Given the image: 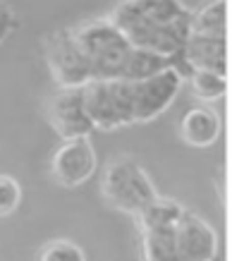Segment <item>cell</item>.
I'll return each mask as SVG.
<instances>
[{"mask_svg": "<svg viewBox=\"0 0 244 261\" xmlns=\"http://www.w3.org/2000/svg\"><path fill=\"white\" fill-rule=\"evenodd\" d=\"M137 48L177 58L192 34V12L180 0H120L108 15Z\"/></svg>", "mask_w": 244, "mask_h": 261, "instance_id": "6da1fadb", "label": "cell"}, {"mask_svg": "<svg viewBox=\"0 0 244 261\" xmlns=\"http://www.w3.org/2000/svg\"><path fill=\"white\" fill-rule=\"evenodd\" d=\"M101 194L108 206L134 218H139L160 199L151 175L144 170L139 159L129 153H120L108 161L101 177Z\"/></svg>", "mask_w": 244, "mask_h": 261, "instance_id": "7a4b0ae2", "label": "cell"}, {"mask_svg": "<svg viewBox=\"0 0 244 261\" xmlns=\"http://www.w3.org/2000/svg\"><path fill=\"white\" fill-rule=\"evenodd\" d=\"M82 53L87 58L91 80H122L132 43L118 27L105 19H87L72 27Z\"/></svg>", "mask_w": 244, "mask_h": 261, "instance_id": "3957f363", "label": "cell"}, {"mask_svg": "<svg viewBox=\"0 0 244 261\" xmlns=\"http://www.w3.org/2000/svg\"><path fill=\"white\" fill-rule=\"evenodd\" d=\"M87 111L96 129L113 132L134 125L132 82L127 80H91L82 87Z\"/></svg>", "mask_w": 244, "mask_h": 261, "instance_id": "277c9868", "label": "cell"}, {"mask_svg": "<svg viewBox=\"0 0 244 261\" xmlns=\"http://www.w3.org/2000/svg\"><path fill=\"white\" fill-rule=\"evenodd\" d=\"M184 211V206L175 199H158L156 204L146 208L139 218V232H142V252L144 261H180L177 254V240H175V225Z\"/></svg>", "mask_w": 244, "mask_h": 261, "instance_id": "5b68a950", "label": "cell"}, {"mask_svg": "<svg viewBox=\"0 0 244 261\" xmlns=\"http://www.w3.org/2000/svg\"><path fill=\"white\" fill-rule=\"evenodd\" d=\"M46 53V65L50 70V77L56 80L60 89H79L87 82H91V70L82 48H79L72 27L56 29L46 36L43 43Z\"/></svg>", "mask_w": 244, "mask_h": 261, "instance_id": "8992f818", "label": "cell"}, {"mask_svg": "<svg viewBox=\"0 0 244 261\" xmlns=\"http://www.w3.org/2000/svg\"><path fill=\"white\" fill-rule=\"evenodd\" d=\"M182 74L175 67L158 72L149 80L132 82L134 96V122H151L158 115L168 111V106L175 101V96L182 87Z\"/></svg>", "mask_w": 244, "mask_h": 261, "instance_id": "52a82bcc", "label": "cell"}, {"mask_svg": "<svg viewBox=\"0 0 244 261\" xmlns=\"http://www.w3.org/2000/svg\"><path fill=\"white\" fill-rule=\"evenodd\" d=\"M48 122L53 127L63 142L89 137L94 132V120L87 111L84 94L79 89H60L50 101H48Z\"/></svg>", "mask_w": 244, "mask_h": 261, "instance_id": "ba28073f", "label": "cell"}, {"mask_svg": "<svg viewBox=\"0 0 244 261\" xmlns=\"http://www.w3.org/2000/svg\"><path fill=\"white\" fill-rule=\"evenodd\" d=\"M96 163L98 161H96L94 144L89 142V137H79L60 144V149L53 153L50 161V173L58 185L72 190L91 180V175L96 173Z\"/></svg>", "mask_w": 244, "mask_h": 261, "instance_id": "9c48e42d", "label": "cell"}, {"mask_svg": "<svg viewBox=\"0 0 244 261\" xmlns=\"http://www.w3.org/2000/svg\"><path fill=\"white\" fill-rule=\"evenodd\" d=\"M177 254L180 261H215L218 256V235L208 221L184 208L175 225Z\"/></svg>", "mask_w": 244, "mask_h": 261, "instance_id": "30bf717a", "label": "cell"}, {"mask_svg": "<svg viewBox=\"0 0 244 261\" xmlns=\"http://www.w3.org/2000/svg\"><path fill=\"white\" fill-rule=\"evenodd\" d=\"M182 58L192 70L218 72L228 77V36H208V34H189L182 48Z\"/></svg>", "mask_w": 244, "mask_h": 261, "instance_id": "8fae6325", "label": "cell"}, {"mask_svg": "<svg viewBox=\"0 0 244 261\" xmlns=\"http://www.w3.org/2000/svg\"><path fill=\"white\" fill-rule=\"evenodd\" d=\"M221 115L211 106H197V108L184 113L180 120V137L189 146H197V149L213 146L221 137Z\"/></svg>", "mask_w": 244, "mask_h": 261, "instance_id": "7c38bea8", "label": "cell"}, {"mask_svg": "<svg viewBox=\"0 0 244 261\" xmlns=\"http://www.w3.org/2000/svg\"><path fill=\"white\" fill-rule=\"evenodd\" d=\"M192 32L228 36V0H206L197 12H192Z\"/></svg>", "mask_w": 244, "mask_h": 261, "instance_id": "4fadbf2b", "label": "cell"}, {"mask_svg": "<svg viewBox=\"0 0 244 261\" xmlns=\"http://www.w3.org/2000/svg\"><path fill=\"white\" fill-rule=\"evenodd\" d=\"M168 67H173L170 63V58H163L158 56V53H151V50H144V48H132V53H129V60L125 65V74H122V80L127 82H142V80H149L158 72L168 70Z\"/></svg>", "mask_w": 244, "mask_h": 261, "instance_id": "5bb4252c", "label": "cell"}, {"mask_svg": "<svg viewBox=\"0 0 244 261\" xmlns=\"http://www.w3.org/2000/svg\"><path fill=\"white\" fill-rule=\"evenodd\" d=\"M187 82L192 87V94L201 98V101H218V98L228 94V77L218 74V72L194 70Z\"/></svg>", "mask_w": 244, "mask_h": 261, "instance_id": "9a60e30c", "label": "cell"}, {"mask_svg": "<svg viewBox=\"0 0 244 261\" xmlns=\"http://www.w3.org/2000/svg\"><path fill=\"white\" fill-rule=\"evenodd\" d=\"M39 261H87L84 249L67 238L50 240L39 252Z\"/></svg>", "mask_w": 244, "mask_h": 261, "instance_id": "2e32d148", "label": "cell"}, {"mask_svg": "<svg viewBox=\"0 0 244 261\" xmlns=\"http://www.w3.org/2000/svg\"><path fill=\"white\" fill-rule=\"evenodd\" d=\"M22 204V185L12 175H0V218L15 214Z\"/></svg>", "mask_w": 244, "mask_h": 261, "instance_id": "e0dca14e", "label": "cell"}, {"mask_svg": "<svg viewBox=\"0 0 244 261\" xmlns=\"http://www.w3.org/2000/svg\"><path fill=\"white\" fill-rule=\"evenodd\" d=\"M15 12H12V8L10 5H5V3H0V43L8 39L10 32L15 29Z\"/></svg>", "mask_w": 244, "mask_h": 261, "instance_id": "ac0fdd59", "label": "cell"}]
</instances>
